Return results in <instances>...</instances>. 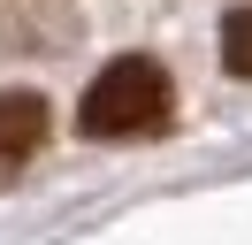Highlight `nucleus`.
<instances>
[{"label":"nucleus","instance_id":"obj_3","mask_svg":"<svg viewBox=\"0 0 252 245\" xmlns=\"http://www.w3.org/2000/svg\"><path fill=\"white\" fill-rule=\"evenodd\" d=\"M221 69L229 77H252V8H237L221 23Z\"/></svg>","mask_w":252,"mask_h":245},{"label":"nucleus","instance_id":"obj_1","mask_svg":"<svg viewBox=\"0 0 252 245\" xmlns=\"http://www.w3.org/2000/svg\"><path fill=\"white\" fill-rule=\"evenodd\" d=\"M168 69L160 61H145V54H115L107 69L92 77V92H84V107H77V130L84 138H145V130H160L168 122Z\"/></svg>","mask_w":252,"mask_h":245},{"label":"nucleus","instance_id":"obj_2","mask_svg":"<svg viewBox=\"0 0 252 245\" xmlns=\"http://www.w3.org/2000/svg\"><path fill=\"white\" fill-rule=\"evenodd\" d=\"M38 138H46V100L23 92V84H0V176L31 161Z\"/></svg>","mask_w":252,"mask_h":245}]
</instances>
